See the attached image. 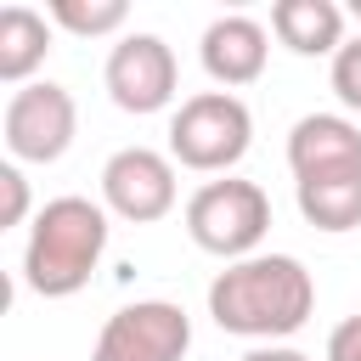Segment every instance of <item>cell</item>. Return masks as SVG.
I'll use <instances>...</instances> for the list:
<instances>
[{
    "instance_id": "9c48e42d",
    "label": "cell",
    "mask_w": 361,
    "mask_h": 361,
    "mask_svg": "<svg viewBox=\"0 0 361 361\" xmlns=\"http://www.w3.org/2000/svg\"><path fill=\"white\" fill-rule=\"evenodd\" d=\"M288 169H293V180L355 175L361 169V124L344 113H305L288 130Z\"/></svg>"
},
{
    "instance_id": "7c38bea8",
    "label": "cell",
    "mask_w": 361,
    "mask_h": 361,
    "mask_svg": "<svg viewBox=\"0 0 361 361\" xmlns=\"http://www.w3.org/2000/svg\"><path fill=\"white\" fill-rule=\"evenodd\" d=\"M51 56V17L34 6H6L0 11V79L6 85H34V68Z\"/></svg>"
},
{
    "instance_id": "7a4b0ae2",
    "label": "cell",
    "mask_w": 361,
    "mask_h": 361,
    "mask_svg": "<svg viewBox=\"0 0 361 361\" xmlns=\"http://www.w3.org/2000/svg\"><path fill=\"white\" fill-rule=\"evenodd\" d=\"M102 248H107V209L79 192L51 197L28 226L23 288L39 299H73L90 282V271L102 265Z\"/></svg>"
},
{
    "instance_id": "e0dca14e",
    "label": "cell",
    "mask_w": 361,
    "mask_h": 361,
    "mask_svg": "<svg viewBox=\"0 0 361 361\" xmlns=\"http://www.w3.org/2000/svg\"><path fill=\"white\" fill-rule=\"evenodd\" d=\"M327 361H361V316H344L327 333Z\"/></svg>"
},
{
    "instance_id": "3957f363",
    "label": "cell",
    "mask_w": 361,
    "mask_h": 361,
    "mask_svg": "<svg viewBox=\"0 0 361 361\" xmlns=\"http://www.w3.org/2000/svg\"><path fill=\"white\" fill-rule=\"evenodd\" d=\"M254 147V113L237 90H197L169 118V158L197 175H231Z\"/></svg>"
},
{
    "instance_id": "5bb4252c",
    "label": "cell",
    "mask_w": 361,
    "mask_h": 361,
    "mask_svg": "<svg viewBox=\"0 0 361 361\" xmlns=\"http://www.w3.org/2000/svg\"><path fill=\"white\" fill-rule=\"evenodd\" d=\"M45 17H51L56 28L79 34V39H102V34H118V28H124L130 6H124V0H51Z\"/></svg>"
},
{
    "instance_id": "d6986e66",
    "label": "cell",
    "mask_w": 361,
    "mask_h": 361,
    "mask_svg": "<svg viewBox=\"0 0 361 361\" xmlns=\"http://www.w3.org/2000/svg\"><path fill=\"white\" fill-rule=\"evenodd\" d=\"M350 11H355V17H361V0H350Z\"/></svg>"
},
{
    "instance_id": "52a82bcc",
    "label": "cell",
    "mask_w": 361,
    "mask_h": 361,
    "mask_svg": "<svg viewBox=\"0 0 361 361\" xmlns=\"http://www.w3.org/2000/svg\"><path fill=\"white\" fill-rule=\"evenodd\" d=\"M102 85L113 96V107L124 113H164L175 96H180V62L175 51L158 39V34H124L113 51H107V68H102Z\"/></svg>"
},
{
    "instance_id": "6da1fadb",
    "label": "cell",
    "mask_w": 361,
    "mask_h": 361,
    "mask_svg": "<svg viewBox=\"0 0 361 361\" xmlns=\"http://www.w3.org/2000/svg\"><path fill=\"white\" fill-rule=\"evenodd\" d=\"M316 310V276L293 254H248L209 282V316L220 333L276 344Z\"/></svg>"
},
{
    "instance_id": "ba28073f",
    "label": "cell",
    "mask_w": 361,
    "mask_h": 361,
    "mask_svg": "<svg viewBox=\"0 0 361 361\" xmlns=\"http://www.w3.org/2000/svg\"><path fill=\"white\" fill-rule=\"evenodd\" d=\"M180 186H175V158L152 152V147H118L102 164V209L130 220V226H152L175 209Z\"/></svg>"
},
{
    "instance_id": "ac0fdd59",
    "label": "cell",
    "mask_w": 361,
    "mask_h": 361,
    "mask_svg": "<svg viewBox=\"0 0 361 361\" xmlns=\"http://www.w3.org/2000/svg\"><path fill=\"white\" fill-rule=\"evenodd\" d=\"M243 361H310V355L293 350V344H259V350H248Z\"/></svg>"
},
{
    "instance_id": "8fae6325",
    "label": "cell",
    "mask_w": 361,
    "mask_h": 361,
    "mask_svg": "<svg viewBox=\"0 0 361 361\" xmlns=\"http://www.w3.org/2000/svg\"><path fill=\"white\" fill-rule=\"evenodd\" d=\"M271 34L293 56H338V45H344V11L333 0H276L271 6Z\"/></svg>"
},
{
    "instance_id": "4fadbf2b",
    "label": "cell",
    "mask_w": 361,
    "mask_h": 361,
    "mask_svg": "<svg viewBox=\"0 0 361 361\" xmlns=\"http://www.w3.org/2000/svg\"><path fill=\"white\" fill-rule=\"evenodd\" d=\"M299 214L316 231H355L361 226V169L355 175H322V180H293Z\"/></svg>"
},
{
    "instance_id": "5b68a950",
    "label": "cell",
    "mask_w": 361,
    "mask_h": 361,
    "mask_svg": "<svg viewBox=\"0 0 361 361\" xmlns=\"http://www.w3.org/2000/svg\"><path fill=\"white\" fill-rule=\"evenodd\" d=\"M0 135H6L11 164H56L73 147V135H79V107H73L68 85L34 79V85L11 90Z\"/></svg>"
},
{
    "instance_id": "2e32d148",
    "label": "cell",
    "mask_w": 361,
    "mask_h": 361,
    "mask_svg": "<svg viewBox=\"0 0 361 361\" xmlns=\"http://www.w3.org/2000/svg\"><path fill=\"white\" fill-rule=\"evenodd\" d=\"M28 220V180L17 164H0V226H23Z\"/></svg>"
},
{
    "instance_id": "277c9868",
    "label": "cell",
    "mask_w": 361,
    "mask_h": 361,
    "mask_svg": "<svg viewBox=\"0 0 361 361\" xmlns=\"http://www.w3.org/2000/svg\"><path fill=\"white\" fill-rule=\"evenodd\" d=\"M265 231H271V197H265V186H254V180L220 175V180H203V186L186 197V237H192L203 254L226 259V265L259 254Z\"/></svg>"
},
{
    "instance_id": "30bf717a",
    "label": "cell",
    "mask_w": 361,
    "mask_h": 361,
    "mask_svg": "<svg viewBox=\"0 0 361 361\" xmlns=\"http://www.w3.org/2000/svg\"><path fill=\"white\" fill-rule=\"evenodd\" d=\"M197 56H203V73H209L220 90H237V85H254V79L265 73L271 34H265V23L231 11V17H214V23L203 28Z\"/></svg>"
},
{
    "instance_id": "8992f818",
    "label": "cell",
    "mask_w": 361,
    "mask_h": 361,
    "mask_svg": "<svg viewBox=\"0 0 361 361\" xmlns=\"http://www.w3.org/2000/svg\"><path fill=\"white\" fill-rule=\"evenodd\" d=\"M192 350V316L175 299H135L96 333L90 361H180Z\"/></svg>"
},
{
    "instance_id": "9a60e30c",
    "label": "cell",
    "mask_w": 361,
    "mask_h": 361,
    "mask_svg": "<svg viewBox=\"0 0 361 361\" xmlns=\"http://www.w3.org/2000/svg\"><path fill=\"white\" fill-rule=\"evenodd\" d=\"M333 96L350 107V113H361V34L355 39H344L338 45V56H333Z\"/></svg>"
}]
</instances>
